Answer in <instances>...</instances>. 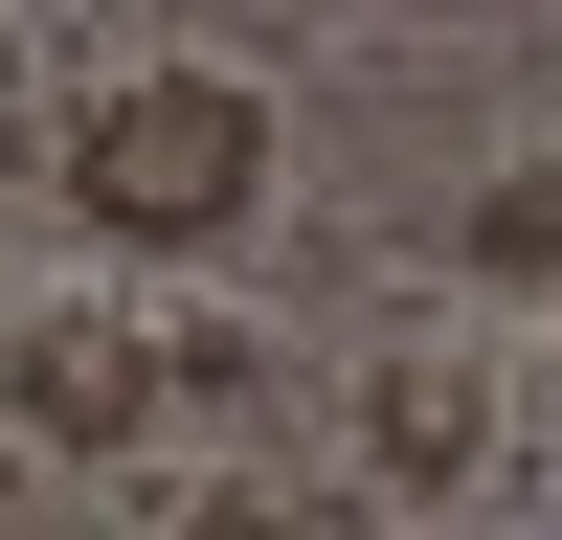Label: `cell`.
<instances>
[{"mask_svg": "<svg viewBox=\"0 0 562 540\" xmlns=\"http://www.w3.org/2000/svg\"><path fill=\"white\" fill-rule=\"evenodd\" d=\"M180 540H338L315 495H270V473H225V495H180Z\"/></svg>", "mask_w": 562, "mask_h": 540, "instance_id": "5b68a950", "label": "cell"}, {"mask_svg": "<svg viewBox=\"0 0 562 540\" xmlns=\"http://www.w3.org/2000/svg\"><path fill=\"white\" fill-rule=\"evenodd\" d=\"M473 270L562 293V158H495V180H473Z\"/></svg>", "mask_w": 562, "mask_h": 540, "instance_id": "277c9868", "label": "cell"}, {"mask_svg": "<svg viewBox=\"0 0 562 540\" xmlns=\"http://www.w3.org/2000/svg\"><path fill=\"white\" fill-rule=\"evenodd\" d=\"M248 180H270V90L203 68V45H158V68H113L68 113V203L113 225V248H225Z\"/></svg>", "mask_w": 562, "mask_h": 540, "instance_id": "6da1fadb", "label": "cell"}, {"mask_svg": "<svg viewBox=\"0 0 562 540\" xmlns=\"http://www.w3.org/2000/svg\"><path fill=\"white\" fill-rule=\"evenodd\" d=\"M360 450H383L405 495L495 473V383H473V360H383V383H360Z\"/></svg>", "mask_w": 562, "mask_h": 540, "instance_id": "3957f363", "label": "cell"}, {"mask_svg": "<svg viewBox=\"0 0 562 540\" xmlns=\"http://www.w3.org/2000/svg\"><path fill=\"white\" fill-rule=\"evenodd\" d=\"M0 405H23L45 450H158V338H135V315H23V338H0Z\"/></svg>", "mask_w": 562, "mask_h": 540, "instance_id": "7a4b0ae2", "label": "cell"}]
</instances>
